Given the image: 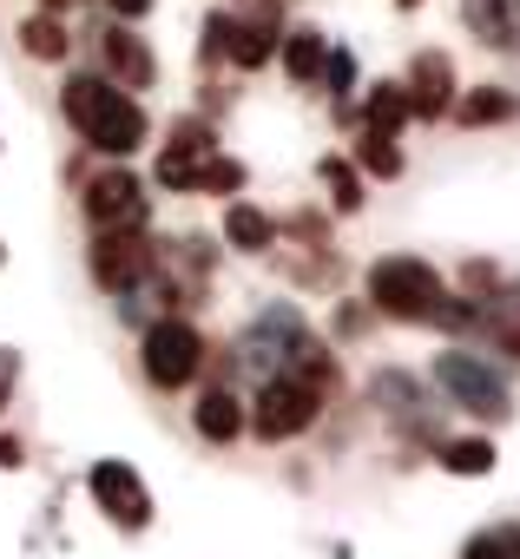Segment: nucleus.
Instances as JSON below:
<instances>
[{"label": "nucleus", "mask_w": 520, "mask_h": 559, "mask_svg": "<svg viewBox=\"0 0 520 559\" xmlns=\"http://www.w3.org/2000/svg\"><path fill=\"white\" fill-rule=\"evenodd\" d=\"M461 284H468V297H481V304H487V290L500 284V270H494L487 257H468V263H461Z\"/></svg>", "instance_id": "nucleus-27"}, {"label": "nucleus", "mask_w": 520, "mask_h": 559, "mask_svg": "<svg viewBox=\"0 0 520 559\" xmlns=\"http://www.w3.org/2000/svg\"><path fill=\"white\" fill-rule=\"evenodd\" d=\"M317 80L330 86V99H336V106H350V86H356V53H350V47H330Z\"/></svg>", "instance_id": "nucleus-24"}, {"label": "nucleus", "mask_w": 520, "mask_h": 559, "mask_svg": "<svg viewBox=\"0 0 520 559\" xmlns=\"http://www.w3.org/2000/svg\"><path fill=\"white\" fill-rule=\"evenodd\" d=\"M395 8H422V0H395Z\"/></svg>", "instance_id": "nucleus-36"}, {"label": "nucleus", "mask_w": 520, "mask_h": 559, "mask_svg": "<svg viewBox=\"0 0 520 559\" xmlns=\"http://www.w3.org/2000/svg\"><path fill=\"white\" fill-rule=\"evenodd\" d=\"M67 47H73V40H67V21H60V14H27V21H21V53H27V60L60 67Z\"/></svg>", "instance_id": "nucleus-19"}, {"label": "nucleus", "mask_w": 520, "mask_h": 559, "mask_svg": "<svg viewBox=\"0 0 520 559\" xmlns=\"http://www.w3.org/2000/svg\"><path fill=\"white\" fill-rule=\"evenodd\" d=\"M217 230H224V250H237V257H271L277 250V217L264 204H250V198H231Z\"/></svg>", "instance_id": "nucleus-12"}, {"label": "nucleus", "mask_w": 520, "mask_h": 559, "mask_svg": "<svg viewBox=\"0 0 520 559\" xmlns=\"http://www.w3.org/2000/svg\"><path fill=\"white\" fill-rule=\"evenodd\" d=\"M99 73H106L113 86H126V93H145V86L158 80V53H152V40H145L139 27L113 21V27L99 34Z\"/></svg>", "instance_id": "nucleus-9"}, {"label": "nucleus", "mask_w": 520, "mask_h": 559, "mask_svg": "<svg viewBox=\"0 0 520 559\" xmlns=\"http://www.w3.org/2000/svg\"><path fill=\"white\" fill-rule=\"evenodd\" d=\"M158 185H165V191H198V158L165 152V158H158Z\"/></svg>", "instance_id": "nucleus-25"}, {"label": "nucleus", "mask_w": 520, "mask_h": 559, "mask_svg": "<svg viewBox=\"0 0 520 559\" xmlns=\"http://www.w3.org/2000/svg\"><path fill=\"white\" fill-rule=\"evenodd\" d=\"M198 191L237 198V191H244V165H237L231 152H204V158H198Z\"/></svg>", "instance_id": "nucleus-23"}, {"label": "nucleus", "mask_w": 520, "mask_h": 559, "mask_svg": "<svg viewBox=\"0 0 520 559\" xmlns=\"http://www.w3.org/2000/svg\"><path fill=\"white\" fill-rule=\"evenodd\" d=\"M60 112L80 132V145L99 152V158H139L145 139H152V119H145L139 93L113 86L106 73H73L60 86Z\"/></svg>", "instance_id": "nucleus-1"}, {"label": "nucleus", "mask_w": 520, "mask_h": 559, "mask_svg": "<svg viewBox=\"0 0 520 559\" xmlns=\"http://www.w3.org/2000/svg\"><path fill=\"white\" fill-rule=\"evenodd\" d=\"M461 559H500V533H474V539L461 546Z\"/></svg>", "instance_id": "nucleus-33"}, {"label": "nucleus", "mask_w": 520, "mask_h": 559, "mask_svg": "<svg viewBox=\"0 0 520 559\" xmlns=\"http://www.w3.org/2000/svg\"><path fill=\"white\" fill-rule=\"evenodd\" d=\"M435 461H441V474H454V480H487V474L500 467V454H494L487 435H454V441L435 448Z\"/></svg>", "instance_id": "nucleus-17"}, {"label": "nucleus", "mask_w": 520, "mask_h": 559, "mask_svg": "<svg viewBox=\"0 0 520 559\" xmlns=\"http://www.w3.org/2000/svg\"><path fill=\"white\" fill-rule=\"evenodd\" d=\"M80 211L93 230H145L152 224L145 185H139V171H126V158H106V171H93L80 185Z\"/></svg>", "instance_id": "nucleus-6"}, {"label": "nucleus", "mask_w": 520, "mask_h": 559, "mask_svg": "<svg viewBox=\"0 0 520 559\" xmlns=\"http://www.w3.org/2000/svg\"><path fill=\"white\" fill-rule=\"evenodd\" d=\"M363 330H369V304H343V310H336V336H343V343H356Z\"/></svg>", "instance_id": "nucleus-30"}, {"label": "nucleus", "mask_w": 520, "mask_h": 559, "mask_svg": "<svg viewBox=\"0 0 520 559\" xmlns=\"http://www.w3.org/2000/svg\"><path fill=\"white\" fill-rule=\"evenodd\" d=\"M139 369H145V382L158 389V395H172V389H191L204 369H211V343H204V330L191 323V317H152L145 323V336H139Z\"/></svg>", "instance_id": "nucleus-3"}, {"label": "nucleus", "mask_w": 520, "mask_h": 559, "mask_svg": "<svg viewBox=\"0 0 520 559\" xmlns=\"http://www.w3.org/2000/svg\"><path fill=\"white\" fill-rule=\"evenodd\" d=\"M224 47H231V14H211L204 21V60H224Z\"/></svg>", "instance_id": "nucleus-29"}, {"label": "nucleus", "mask_w": 520, "mask_h": 559, "mask_svg": "<svg viewBox=\"0 0 520 559\" xmlns=\"http://www.w3.org/2000/svg\"><path fill=\"white\" fill-rule=\"evenodd\" d=\"M86 493H93V507L106 513V526H119V533H145V526H152V487L139 480L132 461H119V454L93 461V467H86Z\"/></svg>", "instance_id": "nucleus-8"}, {"label": "nucleus", "mask_w": 520, "mask_h": 559, "mask_svg": "<svg viewBox=\"0 0 520 559\" xmlns=\"http://www.w3.org/2000/svg\"><path fill=\"white\" fill-rule=\"evenodd\" d=\"M369 402H376L389 421H422V408H428V389H422L409 369H376V376H369Z\"/></svg>", "instance_id": "nucleus-16"}, {"label": "nucleus", "mask_w": 520, "mask_h": 559, "mask_svg": "<svg viewBox=\"0 0 520 559\" xmlns=\"http://www.w3.org/2000/svg\"><path fill=\"white\" fill-rule=\"evenodd\" d=\"M73 8V0H40V14H67Z\"/></svg>", "instance_id": "nucleus-35"}, {"label": "nucleus", "mask_w": 520, "mask_h": 559, "mask_svg": "<svg viewBox=\"0 0 520 559\" xmlns=\"http://www.w3.org/2000/svg\"><path fill=\"white\" fill-rule=\"evenodd\" d=\"M317 178L330 185V211H336V217H356V211H363V171H356L343 152H330V158L317 165Z\"/></svg>", "instance_id": "nucleus-22"}, {"label": "nucleus", "mask_w": 520, "mask_h": 559, "mask_svg": "<svg viewBox=\"0 0 520 559\" xmlns=\"http://www.w3.org/2000/svg\"><path fill=\"white\" fill-rule=\"evenodd\" d=\"M152 263H158V243L145 230H93V243H86V270L106 297H132L152 276Z\"/></svg>", "instance_id": "nucleus-7"}, {"label": "nucleus", "mask_w": 520, "mask_h": 559, "mask_svg": "<svg viewBox=\"0 0 520 559\" xmlns=\"http://www.w3.org/2000/svg\"><path fill=\"white\" fill-rule=\"evenodd\" d=\"M27 467V441L21 435H0V474H21Z\"/></svg>", "instance_id": "nucleus-31"}, {"label": "nucleus", "mask_w": 520, "mask_h": 559, "mask_svg": "<svg viewBox=\"0 0 520 559\" xmlns=\"http://www.w3.org/2000/svg\"><path fill=\"white\" fill-rule=\"evenodd\" d=\"M106 8H113V21H126V27H139L152 8H158V0H106Z\"/></svg>", "instance_id": "nucleus-32"}, {"label": "nucleus", "mask_w": 520, "mask_h": 559, "mask_svg": "<svg viewBox=\"0 0 520 559\" xmlns=\"http://www.w3.org/2000/svg\"><path fill=\"white\" fill-rule=\"evenodd\" d=\"M468 132H487V126H513L520 119V93L513 86H468V93H454V106H448Z\"/></svg>", "instance_id": "nucleus-15"}, {"label": "nucleus", "mask_w": 520, "mask_h": 559, "mask_svg": "<svg viewBox=\"0 0 520 559\" xmlns=\"http://www.w3.org/2000/svg\"><path fill=\"white\" fill-rule=\"evenodd\" d=\"M317 415H323V395H310L297 376H264V382H257V395L244 402V435H257L264 448H277V441L310 435Z\"/></svg>", "instance_id": "nucleus-4"}, {"label": "nucleus", "mask_w": 520, "mask_h": 559, "mask_svg": "<svg viewBox=\"0 0 520 559\" xmlns=\"http://www.w3.org/2000/svg\"><path fill=\"white\" fill-rule=\"evenodd\" d=\"M441 270L415 250H389L369 263V310L389 317V323H435L441 310Z\"/></svg>", "instance_id": "nucleus-2"}, {"label": "nucleus", "mask_w": 520, "mask_h": 559, "mask_svg": "<svg viewBox=\"0 0 520 559\" xmlns=\"http://www.w3.org/2000/svg\"><path fill=\"white\" fill-rule=\"evenodd\" d=\"M191 428H198V441L224 448V441H237V435H244V402H237L224 382H204V389H198V402H191Z\"/></svg>", "instance_id": "nucleus-13"}, {"label": "nucleus", "mask_w": 520, "mask_h": 559, "mask_svg": "<svg viewBox=\"0 0 520 559\" xmlns=\"http://www.w3.org/2000/svg\"><path fill=\"white\" fill-rule=\"evenodd\" d=\"M428 376H435V389H441L454 408H468L474 421H507V415H513V389H507V376H500L494 362H481L474 349H441Z\"/></svg>", "instance_id": "nucleus-5"}, {"label": "nucleus", "mask_w": 520, "mask_h": 559, "mask_svg": "<svg viewBox=\"0 0 520 559\" xmlns=\"http://www.w3.org/2000/svg\"><path fill=\"white\" fill-rule=\"evenodd\" d=\"M350 165L363 171V178H402V145H395V132H369L363 126V139H356V152H350Z\"/></svg>", "instance_id": "nucleus-20"}, {"label": "nucleus", "mask_w": 520, "mask_h": 559, "mask_svg": "<svg viewBox=\"0 0 520 559\" xmlns=\"http://www.w3.org/2000/svg\"><path fill=\"white\" fill-rule=\"evenodd\" d=\"M291 237H304V250H330V217L323 211H297L291 217Z\"/></svg>", "instance_id": "nucleus-26"}, {"label": "nucleus", "mask_w": 520, "mask_h": 559, "mask_svg": "<svg viewBox=\"0 0 520 559\" xmlns=\"http://www.w3.org/2000/svg\"><path fill=\"white\" fill-rule=\"evenodd\" d=\"M363 126H369V132H402V126H409V93H402V80H376V86H369Z\"/></svg>", "instance_id": "nucleus-21"}, {"label": "nucleus", "mask_w": 520, "mask_h": 559, "mask_svg": "<svg viewBox=\"0 0 520 559\" xmlns=\"http://www.w3.org/2000/svg\"><path fill=\"white\" fill-rule=\"evenodd\" d=\"M500 533V559H520V526H494Z\"/></svg>", "instance_id": "nucleus-34"}, {"label": "nucleus", "mask_w": 520, "mask_h": 559, "mask_svg": "<svg viewBox=\"0 0 520 559\" xmlns=\"http://www.w3.org/2000/svg\"><path fill=\"white\" fill-rule=\"evenodd\" d=\"M277 8H264V14H250V21H231V47H224V60L231 67H244V73H257V67H271V53H277Z\"/></svg>", "instance_id": "nucleus-14"}, {"label": "nucleus", "mask_w": 520, "mask_h": 559, "mask_svg": "<svg viewBox=\"0 0 520 559\" xmlns=\"http://www.w3.org/2000/svg\"><path fill=\"white\" fill-rule=\"evenodd\" d=\"M402 93H409V119H448V106H454V93H461V86H454V60H448L441 47L415 53Z\"/></svg>", "instance_id": "nucleus-10"}, {"label": "nucleus", "mask_w": 520, "mask_h": 559, "mask_svg": "<svg viewBox=\"0 0 520 559\" xmlns=\"http://www.w3.org/2000/svg\"><path fill=\"white\" fill-rule=\"evenodd\" d=\"M14 389H21V349H8V343H0V415H8Z\"/></svg>", "instance_id": "nucleus-28"}, {"label": "nucleus", "mask_w": 520, "mask_h": 559, "mask_svg": "<svg viewBox=\"0 0 520 559\" xmlns=\"http://www.w3.org/2000/svg\"><path fill=\"white\" fill-rule=\"evenodd\" d=\"M0 263H8V243H0Z\"/></svg>", "instance_id": "nucleus-37"}, {"label": "nucleus", "mask_w": 520, "mask_h": 559, "mask_svg": "<svg viewBox=\"0 0 520 559\" xmlns=\"http://www.w3.org/2000/svg\"><path fill=\"white\" fill-rule=\"evenodd\" d=\"M461 27L500 53V60H520V0H461Z\"/></svg>", "instance_id": "nucleus-11"}, {"label": "nucleus", "mask_w": 520, "mask_h": 559, "mask_svg": "<svg viewBox=\"0 0 520 559\" xmlns=\"http://www.w3.org/2000/svg\"><path fill=\"white\" fill-rule=\"evenodd\" d=\"M323 53H330L323 27H291V34L277 40V60H284V73H291L297 86H317V73H323Z\"/></svg>", "instance_id": "nucleus-18"}]
</instances>
